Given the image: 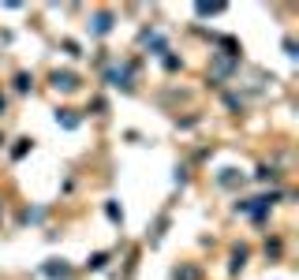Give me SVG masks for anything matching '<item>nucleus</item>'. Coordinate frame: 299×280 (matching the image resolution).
Masks as SVG:
<instances>
[{
  "label": "nucleus",
  "instance_id": "1",
  "mask_svg": "<svg viewBox=\"0 0 299 280\" xmlns=\"http://www.w3.org/2000/svg\"><path fill=\"white\" fill-rule=\"evenodd\" d=\"M53 86H56V90H64V94H71V90H79V75L56 71V75H53Z\"/></svg>",
  "mask_w": 299,
  "mask_h": 280
},
{
  "label": "nucleus",
  "instance_id": "2",
  "mask_svg": "<svg viewBox=\"0 0 299 280\" xmlns=\"http://www.w3.org/2000/svg\"><path fill=\"white\" fill-rule=\"evenodd\" d=\"M71 269H67V262H60V258H53L49 265H45V276H53V280H64Z\"/></svg>",
  "mask_w": 299,
  "mask_h": 280
},
{
  "label": "nucleus",
  "instance_id": "3",
  "mask_svg": "<svg viewBox=\"0 0 299 280\" xmlns=\"http://www.w3.org/2000/svg\"><path fill=\"white\" fill-rule=\"evenodd\" d=\"M109 86H123V90H127V67H112V71H109Z\"/></svg>",
  "mask_w": 299,
  "mask_h": 280
},
{
  "label": "nucleus",
  "instance_id": "4",
  "mask_svg": "<svg viewBox=\"0 0 299 280\" xmlns=\"http://www.w3.org/2000/svg\"><path fill=\"white\" fill-rule=\"evenodd\" d=\"M90 30H94V34H109V30H112V15H98Z\"/></svg>",
  "mask_w": 299,
  "mask_h": 280
},
{
  "label": "nucleus",
  "instance_id": "5",
  "mask_svg": "<svg viewBox=\"0 0 299 280\" xmlns=\"http://www.w3.org/2000/svg\"><path fill=\"white\" fill-rule=\"evenodd\" d=\"M56 123H64L67 131H75V127H79V116H71V112H56Z\"/></svg>",
  "mask_w": 299,
  "mask_h": 280
},
{
  "label": "nucleus",
  "instance_id": "6",
  "mask_svg": "<svg viewBox=\"0 0 299 280\" xmlns=\"http://www.w3.org/2000/svg\"><path fill=\"white\" fill-rule=\"evenodd\" d=\"M30 86H34L30 75H19V79H15V90H30Z\"/></svg>",
  "mask_w": 299,
  "mask_h": 280
},
{
  "label": "nucleus",
  "instance_id": "7",
  "mask_svg": "<svg viewBox=\"0 0 299 280\" xmlns=\"http://www.w3.org/2000/svg\"><path fill=\"white\" fill-rule=\"evenodd\" d=\"M105 262H109V254H94L90 258V269H105Z\"/></svg>",
  "mask_w": 299,
  "mask_h": 280
},
{
  "label": "nucleus",
  "instance_id": "8",
  "mask_svg": "<svg viewBox=\"0 0 299 280\" xmlns=\"http://www.w3.org/2000/svg\"><path fill=\"white\" fill-rule=\"evenodd\" d=\"M198 273H195V269H183V273H176V280H195Z\"/></svg>",
  "mask_w": 299,
  "mask_h": 280
},
{
  "label": "nucleus",
  "instance_id": "9",
  "mask_svg": "<svg viewBox=\"0 0 299 280\" xmlns=\"http://www.w3.org/2000/svg\"><path fill=\"white\" fill-rule=\"evenodd\" d=\"M0 112H4V98H0Z\"/></svg>",
  "mask_w": 299,
  "mask_h": 280
}]
</instances>
